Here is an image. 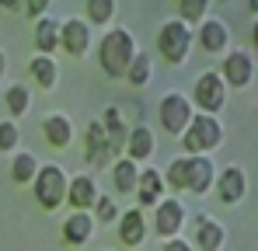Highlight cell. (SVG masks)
<instances>
[{
	"instance_id": "obj_1",
	"label": "cell",
	"mask_w": 258,
	"mask_h": 251,
	"mask_svg": "<svg viewBox=\"0 0 258 251\" xmlns=\"http://www.w3.org/2000/svg\"><path fill=\"white\" fill-rule=\"evenodd\" d=\"M140 49H136V39L129 35L126 28H115V32H108L101 45H98V59H101V70L108 74V77H126L129 63H133V56H136Z\"/></svg>"
},
{
	"instance_id": "obj_2",
	"label": "cell",
	"mask_w": 258,
	"mask_h": 251,
	"mask_svg": "<svg viewBox=\"0 0 258 251\" xmlns=\"http://www.w3.org/2000/svg\"><path fill=\"white\" fill-rule=\"evenodd\" d=\"M181 136H185L181 147H185L192 157H206L210 150H216V147L223 143V126H220L216 115H192V122L185 126Z\"/></svg>"
},
{
	"instance_id": "obj_3",
	"label": "cell",
	"mask_w": 258,
	"mask_h": 251,
	"mask_svg": "<svg viewBox=\"0 0 258 251\" xmlns=\"http://www.w3.org/2000/svg\"><path fill=\"white\" fill-rule=\"evenodd\" d=\"M157 49H161V56H164L171 67L185 63V56H188V49H192V28L181 25L178 18L164 21L161 32H157Z\"/></svg>"
},
{
	"instance_id": "obj_4",
	"label": "cell",
	"mask_w": 258,
	"mask_h": 251,
	"mask_svg": "<svg viewBox=\"0 0 258 251\" xmlns=\"http://www.w3.org/2000/svg\"><path fill=\"white\" fill-rule=\"evenodd\" d=\"M32 185H35V199H39V206L49 209V213L67 203V178H63V167H59V164L39 167V174H35Z\"/></svg>"
},
{
	"instance_id": "obj_5",
	"label": "cell",
	"mask_w": 258,
	"mask_h": 251,
	"mask_svg": "<svg viewBox=\"0 0 258 251\" xmlns=\"http://www.w3.org/2000/svg\"><path fill=\"white\" fill-rule=\"evenodd\" d=\"M196 105L203 108V115L220 112V108L227 105V84H223V77H220L216 70L199 74V81H196Z\"/></svg>"
},
{
	"instance_id": "obj_6",
	"label": "cell",
	"mask_w": 258,
	"mask_h": 251,
	"mask_svg": "<svg viewBox=\"0 0 258 251\" xmlns=\"http://www.w3.org/2000/svg\"><path fill=\"white\" fill-rule=\"evenodd\" d=\"M192 101L185 98V94H164L161 98V126L171 133V136H178V133H185V126L192 122Z\"/></svg>"
},
{
	"instance_id": "obj_7",
	"label": "cell",
	"mask_w": 258,
	"mask_h": 251,
	"mask_svg": "<svg viewBox=\"0 0 258 251\" xmlns=\"http://www.w3.org/2000/svg\"><path fill=\"white\" fill-rule=\"evenodd\" d=\"M223 84L227 87H248V84L255 81V56L251 52H244V49H234L227 59H223Z\"/></svg>"
},
{
	"instance_id": "obj_8",
	"label": "cell",
	"mask_w": 258,
	"mask_h": 251,
	"mask_svg": "<svg viewBox=\"0 0 258 251\" xmlns=\"http://www.w3.org/2000/svg\"><path fill=\"white\" fill-rule=\"evenodd\" d=\"M59 45L70 52V56H84L87 45H91V25L84 18H70L59 25Z\"/></svg>"
},
{
	"instance_id": "obj_9",
	"label": "cell",
	"mask_w": 258,
	"mask_h": 251,
	"mask_svg": "<svg viewBox=\"0 0 258 251\" xmlns=\"http://www.w3.org/2000/svg\"><path fill=\"white\" fill-rule=\"evenodd\" d=\"M181 223H185V206L178 199H161L157 203V216H154V230L171 241L174 234L181 230Z\"/></svg>"
},
{
	"instance_id": "obj_10",
	"label": "cell",
	"mask_w": 258,
	"mask_h": 251,
	"mask_svg": "<svg viewBox=\"0 0 258 251\" xmlns=\"http://www.w3.org/2000/svg\"><path fill=\"white\" fill-rule=\"evenodd\" d=\"M67 203L74 206V213H87L98 203V185L91 174H77L74 181H67Z\"/></svg>"
},
{
	"instance_id": "obj_11",
	"label": "cell",
	"mask_w": 258,
	"mask_h": 251,
	"mask_svg": "<svg viewBox=\"0 0 258 251\" xmlns=\"http://www.w3.org/2000/svg\"><path fill=\"white\" fill-rule=\"evenodd\" d=\"M244 189H248V181H244V171H241V167H227V171L216 178V196H220V203H227V206L241 203V199H244Z\"/></svg>"
},
{
	"instance_id": "obj_12",
	"label": "cell",
	"mask_w": 258,
	"mask_h": 251,
	"mask_svg": "<svg viewBox=\"0 0 258 251\" xmlns=\"http://www.w3.org/2000/svg\"><path fill=\"white\" fill-rule=\"evenodd\" d=\"M161 196H164V178H161V171L143 167L140 178H136V199H140V206H157Z\"/></svg>"
},
{
	"instance_id": "obj_13",
	"label": "cell",
	"mask_w": 258,
	"mask_h": 251,
	"mask_svg": "<svg viewBox=\"0 0 258 251\" xmlns=\"http://www.w3.org/2000/svg\"><path fill=\"white\" fill-rule=\"evenodd\" d=\"M213 185V161L210 157H188V174H185V192H210Z\"/></svg>"
},
{
	"instance_id": "obj_14",
	"label": "cell",
	"mask_w": 258,
	"mask_h": 251,
	"mask_svg": "<svg viewBox=\"0 0 258 251\" xmlns=\"http://www.w3.org/2000/svg\"><path fill=\"white\" fill-rule=\"evenodd\" d=\"M126 154L133 164H140V161H147L150 154H154V133H150V126H133L126 133Z\"/></svg>"
},
{
	"instance_id": "obj_15",
	"label": "cell",
	"mask_w": 258,
	"mask_h": 251,
	"mask_svg": "<svg viewBox=\"0 0 258 251\" xmlns=\"http://www.w3.org/2000/svg\"><path fill=\"white\" fill-rule=\"evenodd\" d=\"M199 39H203V49H206V52H223L227 42H230V28H227V21L210 18V21H203Z\"/></svg>"
},
{
	"instance_id": "obj_16",
	"label": "cell",
	"mask_w": 258,
	"mask_h": 251,
	"mask_svg": "<svg viewBox=\"0 0 258 251\" xmlns=\"http://www.w3.org/2000/svg\"><path fill=\"white\" fill-rule=\"evenodd\" d=\"M119 237H122V244H129V248L143 244V237H147V220H143L140 209L122 213V220H119Z\"/></svg>"
},
{
	"instance_id": "obj_17",
	"label": "cell",
	"mask_w": 258,
	"mask_h": 251,
	"mask_svg": "<svg viewBox=\"0 0 258 251\" xmlns=\"http://www.w3.org/2000/svg\"><path fill=\"white\" fill-rule=\"evenodd\" d=\"M112 154V143H108V133L101 122L87 126V161L91 164H105V157Z\"/></svg>"
},
{
	"instance_id": "obj_18",
	"label": "cell",
	"mask_w": 258,
	"mask_h": 251,
	"mask_svg": "<svg viewBox=\"0 0 258 251\" xmlns=\"http://www.w3.org/2000/svg\"><path fill=\"white\" fill-rule=\"evenodd\" d=\"M42 133H45V140H49L56 150H67L70 140H74V126H70L67 115H49V119L42 122Z\"/></svg>"
},
{
	"instance_id": "obj_19",
	"label": "cell",
	"mask_w": 258,
	"mask_h": 251,
	"mask_svg": "<svg viewBox=\"0 0 258 251\" xmlns=\"http://www.w3.org/2000/svg\"><path fill=\"white\" fill-rule=\"evenodd\" d=\"M223 227L216 223V220H210V216H199L196 220V241H199V248L203 251H220L223 248Z\"/></svg>"
},
{
	"instance_id": "obj_20",
	"label": "cell",
	"mask_w": 258,
	"mask_h": 251,
	"mask_svg": "<svg viewBox=\"0 0 258 251\" xmlns=\"http://www.w3.org/2000/svg\"><path fill=\"white\" fill-rule=\"evenodd\" d=\"M35 49H39V56H52L59 49V21L56 18H42L35 25Z\"/></svg>"
},
{
	"instance_id": "obj_21",
	"label": "cell",
	"mask_w": 258,
	"mask_h": 251,
	"mask_svg": "<svg viewBox=\"0 0 258 251\" xmlns=\"http://www.w3.org/2000/svg\"><path fill=\"white\" fill-rule=\"evenodd\" d=\"M91 230H94V216H91V213H74V216L63 223V237H67L70 244H84L87 237H91Z\"/></svg>"
},
{
	"instance_id": "obj_22",
	"label": "cell",
	"mask_w": 258,
	"mask_h": 251,
	"mask_svg": "<svg viewBox=\"0 0 258 251\" xmlns=\"http://www.w3.org/2000/svg\"><path fill=\"white\" fill-rule=\"evenodd\" d=\"M28 74L35 77V84H42L45 91L56 87V81H59V67H56L52 56H35V59L28 63Z\"/></svg>"
},
{
	"instance_id": "obj_23",
	"label": "cell",
	"mask_w": 258,
	"mask_h": 251,
	"mask_svg": "<svg viewBox=\"0 0 258 251\" xmlns=\"http://www.w3.org/2000/svg\"><path fill=\"white\" fill-rule=\"evenodd\" d=\"M112 178H115V189H119L122 196H133V192H136V178H140V167L133 164L129 157H122V161H115V164H112Z\"/></svg>"
},
{
	"instance_id": "obj_24",
	"label": "cell",
	"mask_w": 258,
	"mask_h": 251,
	"mask_svg": "<svg viewBox=\"0 0 258 251\" xmlns=\"http://www.w3.org/2000/svg\"><path fill=\"white\" fill-rule=\"evenodd\" d=\"M35 174H39V161H35V154H18V157L11 161V178H14L18 185H32Z\"/></svg>"
},
{
	"instance_id": "obj_25",
	"label": "cell",
	"mask_w": 258,
	"mask_h": 251,
	"mask_svg": "<svg viewBox=\"0 0 258 251\" xmlns=\"http://www.w3.org/2000/svg\"><path fill=\"white\" fill-rule=\"evenodd\" d=\"M150 70H154L150 56H147V52H136L133 63H129V70H126V81L133 84V87H143V84L150 81Z\"/></svg>"
},
{
	"instance_id": "obj_26",
	"label": "cell",
	"mask_w": 258,
	"mask_h": 251,
	"mask_svg": "<svg viewBox=\"0 0 258 251\" xmlns=\"http://www.w3.org/2000/svg\"><path fill=\"white\" fill-rule=\"evenodd\" d=\"M4 101H7V112L18 119V115H25V112H28L32 94H28V87H25V84H14V87L7 91V98H4Z\"/></svg>"
},
{
	"instance_id": "obj_27",
	"label": "cell",
	"mask_w": 258,
	"mask_h": 251,
	"mask_svg": "<svg viewBox=\"0 0 258 251\" xmlns=\"http://www.w3.org/2000/svg\"><path fill=\"white\" fill-rule=\"evenodd\" d=\"M115 18V4L112 0H87V25H105Z\"/></svg>"
},
{
	"instance_id": "obj_28",
	"label": "cell",
	"mask_w": 258,
	"mask_h": 251,
	"mask_svg": "<svg viewBox=\"0 0 258 251\" xmlns=\"http://www.w3.org/2000/svg\"><path fill=\"white\" fill-rule=\"evenodd\" d=\"M206 11H210V4H206V0H181V4H178V21L192 28V21L206 18Z\"/></svg>"
},
{
	"instance_id": "obj_29",
	"label": "cell",
	"mask_w": 258,
	"mask_h": 251,
	"mask_svg": "<svg viewBox=\"0 0 258 251\" xmlns=\"http://www.w3.org/2000/svg\"><path fill=\"white\" fill-rule=\"evenodd\" d=\"M185 174H188V157H178V161L168 164L164 185H171V189H181V192H185Z\"/></svg>"
},
{
	"instance_id": "obj_30",
	"label": "cell",
	"mask_w": 258,
	"mask_h": 251,
	"mask_svg": "<svg viewBox=\"0 0 258 251\" xmlns=\"http://www.w3.org/2000/svg\"><path fill=\"white\" fill-rule=\"evenodd\" d=\"M91 209H94V223H115L119 220V209H115V203L108 196H98V203Z\"/></svg>"
},
{
	"instance_id": "obj_31",
	"label": "cell",
	"mask_w": 258,
	"mask_h": 251,
	"mask_svg": "<svg viewBox=\"0 0 258 251\" xmlns=\"http://www.w3.org/2000/svg\"><path fill=\"white\" fill-rule=\"evenodd\" d=\"M18 147V126L0 122V150H14Z\"/></svg>"
},
{
	"instance_id": "obj_32",
	"label": "cell",
	"mask_w": 258,
	"mask_h": 251,
	"mask_svg": "<svg viewBox=\"0 0 258 251\" xmlns=\"http://www.w3.org/2000/svg\"><path fill=\"white\" fill-rule=\"evenodd\" d=\"M164 251H192V248H188V241H178V237H171V241L164 244Z\"/></svg>"
},
{
	"instance_id": "obj_33",
	"label": "cell",
	"mask_w": 258,
	"mask_h": 251,
	"mask_svg": "<svg viewBox=\"0 0 258 251\" xmlns=\"http://www.w3.org/2000/svg\"><path fill=\"white\" fill-rule=\"evenodd\" d=\"M25 11H28V14H45V4H42V0H32Z\"/></svg>"
},
{
	"instance_id": "obj_34",
	"label": "cell",
	"mask_w": 258,
	"mask_h": 251,
	"mask_svg": "<svg viewBox=\"0 0 258 251\" xmlns=\"http://www.w3.org/2000/svg\"><path fill=\"white\" fill-rule=\"evenodd\" d=\"M4 70H7V56H4V49H0V77H4Z\"/></svg>"
},
{
	"instance_id": "obj_35",
	"label": "cell",
	"mask_w": 258,
	"mask_h": 251,
	"mask_svg": "<svg viewBox=\"0 0 258 251\" xmlns=\"http://www.w3.org/2000/svg\"><path fill=\"white\" fill-rule=\"evenodd\" d=\"M105 251H108V248H105Z\"/></svg>"
}]
</instances>
